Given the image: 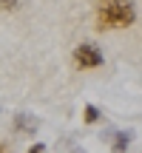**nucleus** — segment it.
Returning <instances> with one entry per match:
<instances>
[{
	"mask_svg": "<svg viewBox=\"0 0 142 153\" xmlns=\"http://www.w3.org/2000/svg\"><path fill=\"white\" fill-rule=\"evenodd\" d=\"M134 20H137V9L131 0H99L97 3L99 28H125Z\"/></svg>",
	"mask_w": 142,
	"mask_h": 153,
	"instance_id": "f257e3e1",
	"label": "nucleus"
},
{
	"mask_svg": "<svg viewBox=\"0 0 142 153\" xmlns=\"http://www.w3.org/2000/svg\"><path fill=\"white\" fill-rule=\"evenodd\" d=\"M74 62L80 68H97V65H102V51L91 43H82L74 48Z\"/></svg>",
	"mask_w": 142,
	"mask_h": 153,
	"instance_id": "f03ea898",
	"label": "nucleus"
},
{
	"mask_svg": "<svg viewBox=\"0 0 142 153\" xmlns=\"http://www.w3.org/2000/svg\"><path fill=\"white\" fill-rule=\"evenodd\" d=\"M14 131L23 133V136H34V133L40 131V122L34 119L31 114H17L14 116Z\"/></svg>",
	"mask_w": 142,
	"mask_h": 153,
	"instance_id": "7ed1b4c3",
	"label": "nucleus"
},
{
	"mask_svg": "<svg viewBox=\"0 0 142 153\" xmlns=\"http://www.w3.org/2000/svg\"><path fill=\"white\" fill-rule=\"evenodd\" d=\"M111 150L114 153H125L128 150V145H131V139H134V131H117V133H111Z\"/></svg>",
	"mask_w": 142,
	"mask_h": 153,
	"instance_id": "20e7f679",
	"label": "nucleus"
},
{
	"mask_svg": "<svg viewBox=\"0 0 142 153\" xmlns=\"http://www.w3.org/2000/svg\"><path fill=\"white\" fill-rule=\"evenodd\" d=\"M82 119H85L88 125L99 122V108H97V105H85V116H82Z\"/></svg>",
	"mask_w": 142,
	"mask_h": 153,
	"instance_id": "39448f33",
	"label": "nucleus"
},
{
	"mask_svg": "<svg viewBox=\"0 0 142 153\" xmlns=\"http://www.w3.org/2000/svg\"><path fill=\"white\" fill-rule=\"evenodd\" d=\"M17 6H20V0H0V9H6V11H14Z\"/></svg>",
	"mask_w": 142,
	"mask_h": 153,
	"instance_id": "423d86ee",
	"label": "nucleus"
},
{
	"mask_svg": "<svg viewBox=\"0 0 142 153\" xmlns=\"http://www.w3.org/2000/svg\"><path fill=\"white\" fill-rule=\"evenodd\" d=\"M26 153H46V145H43V142H34V145H31V148H28Z\"/></svg>",
	"mask_w": 142,
	"mask_h": 153,
	"instance_id": "0eeeda50",
	"label": "nucleus"
},
{
	"mask_svg": "<svg viewBox=\"0 0 142 153\" xmlns=\"http://www.w3.org/2000/svg\"><path fill=\"white\" fill-rule=\"evenodd\" d=\"M74 153H85V150H74Z\"/></svg>",
	"mask_w": 142,
	"mask_h": 153,
	"instance_id": "6e6552de",
	"label": "nucleus"
}]
</instances>
